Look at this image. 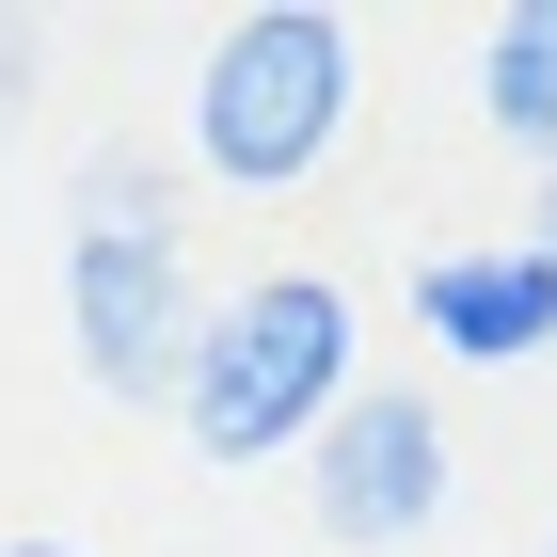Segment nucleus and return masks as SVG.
<instances>
[{"mask_svg": "<svg viewBox=\"0 0 557 557\" xmlns=\"http://www.w3.org/2000/svg\"><path fill=\"white\" fill-rule=\"evenodd\" d=\"M478 128L557 175V0H510V16L478 33Z\"/></svg>", "mask_w": 557, "mask_h": 557, "instance_id": "423d86ee", "label": "nucleus"}, {"mask_svg": "<svg viewBox=\"0 0 557 557\" xmlns=\"http://www.w3.org/2000/svg\"><path fill=\"white\" fill-rule=\"evenodd\" d=\"M350 319L335 271H256V287L208 302V335H191V383H175V430L208 446V462H271V446H319L350 414Z\"/></svg>", "mask_w": 557, "mask_h": 557, "instance_id": "7ed1b4c3", "label": "nucleus"}, {"mask_svg": "<svg viewBox=\"0 0 557 557\" xmlns=\"http://www.w3.org/2000/svg\"><path fill=\"white\" fill-rule=\"evenodd\" d=\"M0 557H81V542H0Z\"/></svg>", "mask_w": 557, "mask_h": 557, "instance_id": "1a4fd4ad", "label": "nucleus"}, {"mask_svg": "<svg viewBox=\"0 0 557 557\" xmlns=\"http://www.w3.org/2000/svg\"><path fill=\"white\" fill-rule=\"evenodd\" d=\"M446 478H462V446H446V414H430L414 383H350V414L302 446V525L350 542V557L430 542V525H446Z\"/></svg>", "mask_w": 557, "mask_h": 557, "instance_id": "20e7f679", "label": "nucleus"}, {"mask_svg": "<svg viewBox=\"0 0 557 557\" xmlns=\"http://www.w3.org/2000/svg\"><path fill=\"white\" fill-rule=\"evenodd\" d=\"M64 335H81L96 398L175 414L191 335H208V287H191V239H175V175L144 144L81 160V208H64Z\"/></svg>", "mask_w": 557, "mask_h": 557, "instance_id": "f257e3e1", "label": "nucleus"}, {"mask_svg": "<svg viewBox=\"0 0 557 557\" xmlns=\"http://www.w3.org/2000/svg\"><path fill=\"white\" fill-rule=\"evenodd\" d=\"M525 256H557V175H542V208H525Z\"/></svg>", "mask_w": 557, "mask_h": 557, "instance_id": "6e6552de", "label": "nucleus"}, {"mask_svg": "<svg viewBox=\"0 0 557 557\" xmlns=\"http://www.w3.org/2000/svg\"><path fill=\"white\" fill-rule=\"evenodd\" d=\"M542 557H557V542H542Z\"/></svg>", "mask_w": 557, "mask_h": 557, "instance_id": "9d476101", "label": "nucleus"}, {"mask_svg": "<svg viewBox=\"0 0 557 557\" xmlns=\"http://www.w3.org/2000/svg\"><path fill=\"white\" fill-rule=\"evenodd\" d=\"M16 112H33V33L0 16V144H16Z\"/></svg>", "mask_w": 557, "mask_h": 557, "instance_id": "0eeeda50", "label": "nucleus"}, {"mask_svg": "<svg viewBox=\"0 0 557 557\" xmlns=\"http://www.w3.org/2000/svg\"><path fill=\"white\" fill-rule=\"evenodd\" d=\"M350 112H367V33H350L335 0H256V16H223L208 64H191V175H223V191H302V175H335Z\"/></svg>", "mask_w": 557, "mask_h": 557, "instance_id": "f03ea898", "label": "nucleus"}, {"mask_svg": "<svg viewBox=\"0 0 557 557\" xmlns=\"http://www.w3.org/2000/svg\"><path fill=\"white\" fill-rule=\"evenodd\" d=\"M414 335L446 350V367H542V350H557V256H525V239L430 256L414 271Z\"/></svg>", "mask_w": 557, "mask_h": 557, "instance_id": "39448f33", "label": "nucleus"}]
</instances>
